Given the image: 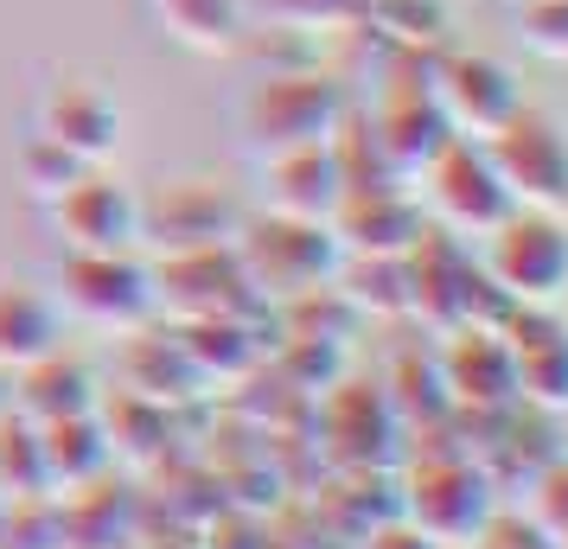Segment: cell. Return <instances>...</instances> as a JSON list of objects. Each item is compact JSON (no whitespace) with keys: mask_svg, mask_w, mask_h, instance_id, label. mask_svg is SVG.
Masks as SVG:
<instances>
[{"mask_svg":"<svg viewBox=\"0 0 568 549\" xmlns=\"http://www.w3.org/2000/svg\"><path fill=\"white\" fill-rule=\"evenodd\" d=\"M505 511V492L491 486V472L466 454H428L409 467L403 486V523H415L435 549H479L491 518Z\"/></svg>","mask_w":568,"mask_h":549,"instance_id":"6da1fadb","label":"cell"},{"mask_svg":"<svg viewBox=\"0 0 568 549\" xmlns=\"http://www.w3.org/2000/svg\"><path fill=\"white\" fill-rule=\"evenodd\" d=\"M236 256L250 268L268 301H294L307 288H326L345 268V243L333 224H301V217H268V224H243Z\"/></svg>","mask_w":568,"mask_h":549,"instance_id":"7a4b0ae2","label":"cell"},{"mask_svg":"<svg viewBox=\"0 0 568 549\" xmlns=\"http://www.w3.org/2000/svg\"><path fill=\"white\" fill-rule=\"evenodd\" d=\"M486 275L511 294L517 307H556L568 294V224L562 211H524L517 205L486 250Z\"/></svg>","mask_w":568,"mask_h":549,"instance_id":"3957f363","label":"cell"},{"mask_svg":"<svg viewBox=\"0 0 568 549\" xmlns=\"http://www.w3.org/2000/svg\"><path fill=\"white\" fill-rule=\"evenodd\" d=\"M403 435H409V421L396 416L384 384L338 377L320 403V441L345 472H396L403 467Z\"/></svg>","mask_w":568,"mask_h":549,"instance_id":"277c9868","label":"cell"},{"mask_svg":"<svg viewBox=\"0 0 568 549\" xmlns=\"http://www.w3.org/2000/svg\"><path fill=\"white\" fill-rule=\"evenodd\" d=\"M58 307H71L78 319L103 326V333H148V319L160 314V275L134 250H122V256H71Z\"/></svg>","mask_w":568,"mask_h":549,"instance_id":"5b68a950","label":"cell"},{"mask_svg":"<svg viewBox=\"0 0 568 549\" xmlns=\"http://www.w3.org/2000/svg\"><path fill=\"white\" fill-rule=\"evenodd\" d=\"M250 134L268 154H294V148H333L345 134V90L320 71H294V78H268L250 96Z\"/></svg>","mask_w":568,"mask_h":549,"instance_id":"8992f818","label":"cell"},{"mask_svg":"<svg viewBox=\"0 0 568 549\" xmlns=\"http://www.w3.org/2000/svg\"><path fill=\"white\" fill-rule=\"evenodd\" d=\"M422 180H428V199H435L440 224L460 231V236H491L517 211L505 173H498L491 154H486V141H454Z\"/></svg>","mask_w":568,"mask_h":549,"instance_id":"52a82bcc","label":"cell"},{"mask_svg":"<svg viewBox=\"0 0 568 549\" xmlns=\"http://www.w3.org/2000/svg\"><path fill=\"white\" fill-rule=\"evenodd\" d=\"M486 154L505 173V185H511V199L524 211H562L568 205V134L549 115L517 109V122L491 134Z\"/></svg>","mask_w":568,"mask_h":549,"instance_id":"ba28073f","label":"cell"},{"mask_svg":"<svg viewBox=\"0 0 568 549\" xmlns=\"http://www.w3.org/2000/svg\"><path fill=\"white\" fill-rule=\"evenodd\" d=\"M58 231L78 256H122V250H141L148 243V217H141V192H129L109 173H83L78 185H64L52 199Z\"/></svg>","mask_w":568,"mask_h":549,"instance_id":"9c48e42d","label":"cell"},{"mask_svg":"<svg viewBox=\"0 0 568 549\" xmlns=\"http://www.w3.org/2000/svg\"><path fill=\"white\" fill-rule=\"evenodd\" d=\"M160 275V307H173L180 319H211V314H250L256 319L268 307V294L250 282L243 256L231 250H185V256H166L154 268Z\"/></svg>","mask_w":568,"mask_h":549,"instance_id":"30bf717a","label":"cell"},{"mask_svg":"<svg viewBox=\"0 0 568 549\" xmlns=\"http://www.w3.org/2000/svg\"><path fill=\"white\" fill-rule=\"evenodd\" d=\"M440 377H447V396H454V416H511L517 409V352L491 326L447 333Z\"/></svg>","mask_w":568,"mask_h":549,"instance_id":"8fae6325","label":"cell"},{"mask_svg":"<svg viewBox=\"0 0 568 549\" xmlns=\"http://www.w3.org/2000/svg\"><path fill=\"white\" fill-rule=\"evenodd\" d=\"M141 217H148V236H154L166 256H185V250H231L236 236H243L236 205L205 180H173L166 192L141 199Z\"/></svg>","mask_w":568,"mask_h":549,"instance_id":"7c38bea8","label":"cell"},{"mask_svg":"<svg viewBox=\"0 0 568 549\" xmlns=\"http://www.w3.org/2000/svg\"><path fill=\"white\" fill-rule=\"evenodd\" d=\"M440 109H447V122L460 129V141H491L498 129H511L517 109H524V90L517 78L486 52H460L447 58V71H440Z\"/></svg>","mask_w":568,"mask_h":549,"instance_id":"4fadbf2b","label":"cell"},{"mask_svg":"<svg viewBox=\"0 0 568 549\" xmlns=\"http://www.w3.org/2000/svg\"><path fill=\"white\" fill-rule=\"evenodd\" d=\"M498 333L517 352V403L568 416V319H556L549 307H511Z\"/></svg>","mask_w":568,"mask_h":549,"instance_id":"5bb4252c","label":"cell"},{"mask_svg":"<svg viewBox=\"0 0 568 549\" xmlns=\"http://www.w3.org/2000/svg\"><path fill=\"white\" fill-rule=\"evenodd\" d=\"M39 134L58 141L64 154H78L83 166H103L122 141V103L109 96L103 83H58L45 96V115H39Z\"/></svg>","mask_w":568,"mask_h":549,"instance_id":"9a60e30c","label":"cell"},{"mask_svg":"<svg viewBox=\"0 0 568 549\" xmlns=\"http://www.w3.org/2000/svg\"><path fill=\"white\" fill-rule=\"evenodd\" d=\"M333 231L345 243V256H409L415 243L428 236V224H422V205L403 185V192H358V199H345Z\"/></svg>","mask_w":568,"mask_h":549,"instance_id":"2e32d148","label":"cell"},{"mask_svg":"<svg viewBox=\"0 0 568 549\" xmlns=\"http://www.w3.org/2000/svg\"><path fill=\"white\" fill-rule=\"evenodd\" d=\"M268 199H275V217L333 224L338 205H345L338 154L333 148H294V154H275V166H268Z\"/></svg>","mask_w":568,"mask_h":549,"instance_id":"e0dca14e","label":"cell"},{"mask_svg":"<svg viewBox=\"0 0 568 549\" xmlns=\"http://www.w3.org/2000/svg\"><path fill=\"white\" fill-rule=\"evenodd\" d=\"M109 396L97 384V370L71 358V352H52V358H39V365L20 370V390H13V409L27 421H71V416H97Z\"/></svg>","mask_w":568,"mask_h":549,"instance_id":"ac0fdd59","label":"cell"},{"mask_svg":"<svg viewBox=\"0 0 568 549\" xmlns=\"http://www.w3.org/2000/svg\"><path fill=\"white\" fill-rule=\"evenodd\" d=\"M64 549H134L141 543V498L129 486H83V492H64Z\"/></svg>","mask_w":568,"mask_h":549,"instance_id":"d6986e66","label":"cell"},{"mask_svg":"<svg viewBox=\"0 0 568 549\" xmlns=\"http://www.w3.org/2000/svg\"><path fill=\"white\" fill-rule=\"evenodd\" d=\"M64 352V307L45 288H0V370H27Z\"/></svg>","mask_w":568,"mask_h":549,"instance_id":"ffe728a7","label":"cell"},{"mask_svg":"<svg viewBox=\"0 0 568 549\" xmlns=\"http://www.w3.org/2000/svg\"><path fill=\"white\" fill-rule=\"evenodd\" d=\"M377 129V141L389 148V160L403 166V173H428L454 141H460V129L447 122V109H440V96H396V103L371 122Z\"/></svg>","mask_w":568,"mask_h":549,"instance_id":"44dd1931","label":"cell"},{"mask_svg":"<svg viewBox=\"0 0 568 549\" xmlns=\"http://www.w3.org/2000/svg\"><path fill=\"white\" fill-rule=\"evenodd\" d=\"M180 345L211 384H243L262 365V333L250 314H211V319H180Z\"/></svg>","mask_w":568,"mask_h":549,"instance_id":"7402d4cb","label":"cell"},{"mask_svg":"<svg viewBox=\"0 0 568 549\" xmlns=\"http://www.w3.org/2000/svg\"><path fill=\"white\" fill-rule=\"evenodd\" d=\"M39 441H45V467H52L58 498L97 486L115 467V441H109V428H103V409L97 416H71V421H45Z\"/></svg>","mask_w":568,"mask_h":549,"instance_id":"603a6c76","label":"cell"},{"mask_svg":"<svg viewBox=\"0 0 568 549\" xmlns=\"http://www.w3.org/2000/svg\"><path fill=\"white\" fill-rule=\"evenodd\" d=\"M345 301L371 319H403L409 314V262L403 256H345L338 268Z\"/></svg>","mask_w":568,"mask_h":549,"instance_id":"cb8c5ba5","label":"cell"},{"mask_svg":"<svg viewBox=\"0 0 568 549\" xmlns=\"http://www.w3.org/2000/svg\"><path fill=\"white\" fill-rule=\"evenodd\" d=\"M0 492L7 498H58L52 492V467H45V441L39 421L27 416H0Z\"/></svg>","mask_w":568,"mask_h":549,"instance_id":"d4e9b609","label":"cell"},{"mask_svg":"<svg viewBox=\"0 0 568 549\" xmlns=\"http://www.w3.org/2000/svg\"><path fill=\"white\" fill-rule=\"evenodd\" d=\"M154 7L192 52H224L243 39V0H154Z\"/></svg>","mask_w":568,"mask_h":549,"instance_id":"484cf974","label":"cell"},{"mask_svg":"<svg viewBox=\"0 0 568 549\" xmlns=\"http://www.w3.org/2000/svg\"><path fill=\"white\" fill-rule=\"evenodd\" d=\"M389 390V403H396V416L409 421H422V428H440V421L454 416V396H447V377H440V358L435 365H422V358H403L396 365V377L384 384Z\"/></svg>","mask_w":568,"mask_h":549,"instance_id":"4316f807","label":"cell"},{"mask_svg":"<svg viewBox=\"0 0 568 549\" xmlns=\"http://www.w3.org/2000/svg\"><path fill=\"white\" fill-rule=\"evenodd\" d=\"M0 549H64V505L58 498H7Z\"/></svg>","mask_w":568,"mask_h":549,"instance_id":"83f0119b","label":"cell"},{"mask_svg":"<svg viewBox=\"0 0 568 549\" xmlns=\"http://www.w3.org/2000/svg\"><path fill=\"white\" fill-rule=\"evenodd\" d=\"M364 27L389 32L396 45H440V32H447V7H440V0H371Z\"/></svg>","mask_w":568,"mask_h":549,"instance_id":"f1b7e54d","label":"cell"},{"mask_svg":"<svg viewBox=\"0 0 568 549\" xmlns=\"http://www.w3.org/2000/svg\"><path fill=\"white\" fill-rule=\"evenodd\" d=\"M282 370H287V390H307V396H326L345 377V345H326V339H287L282 345Z\"/></svg>","mask_w":568,"mask_h":549,"instance_id":"f546056e","label":"cell"},{"mask_svg":"<svg viewBox=\"0 0 568 549\" xmlns=\"http://www.w3.org/2000/svg\"><path fill=\"white\" fill-rule=\"evenodd\" d=\"M20 166H27V185L39 192V199H58L64 185H78L83 173H90L78 154H64V148H58V141H45V134H32V141H27Z\"/></svg>","mask_w":568,"mask_h":549,"instance_id":"4dcf8cb0","label":"cell"},{"mask_svg":"<svg viewBox=\"0 0 568 549\" xmlns=\"http://www.w3.org/2000/svg\"><path fill=\"white\" fill-rule=\"evenodd\" d=\"M256 58L268 64V78H294V71H320V45H313V27L301 20H282V27L256 39Z\"/></svg>","mask_w":568,"mask_h":549,"instance_id":"1f68e13d","label":"cell"},{"mask_svg":"<svg viewBox=\"0 0 568 549\" xmlns=\"http://www.w3.org/2000/svg\"><path fill=\"white\" fill-rule=\"evenodd\" d=\"M517 27H524V39H530V52L562 58L568 64V0H524Z\"/></svg>","mask_w":568,"mask_h":549,"instance_id":"d6a6232c","label":"cell"},{"mask_svg":"<svg viewBox=\"0 0 568 549\" xmlns=\"http://www.w3.org/2000/svg\"><path fill=\"white\" fill-rule=\"evenodd\" d=\"M530 505H537L530 518H537L549 537H568V454L562 460H549V467L530 479Z\"/></svg>","mask_w":568,"mask_h":549,"instance_id":"836d02e7","label":"cell"},{"mask_svg":"<svg viewBox=\"0 0 568 549\" xmlns=\"http://www.w3.org/2000/svg\"><path fill=\"white\" fill-rule=\"evenodd\" d=\"M282 13L313 32H333V27H364L371 0H282Z\"/></svg>","mask_w":568,"mask_h":549,"instance_id":"e575fe53","label":"cell"},{"mask_svg":"<svg viewBox=\"0 0 568 549\" xmlns=\"http://www.w3.org/2000/svg\"><path fill=\"white\" fill-rule=\"evenodd\" d=\"M479 549H556V537L542 530L537 518H517V511H498L491 530L479 537Z\"/></svg>","mask_w":568,"mask_h":549,"instance_id":"d590c367","label":"cell"},{"mask_svg":"<svg viewBox=\"0 0 568 549\" xmlns=\"http://www.w3.org/2000/svg\"><path fill=\"white\" fill-rule=\"evenodd\" d=\"M364 549H435L428 543V537H422V530H415V523H377V530H371V537H364Z\"/></svg>","mask_w":568,"mask_h":549,"instance_id":"8d00e7d4","label":"cell"},{"mask_svg":"<svg viewBox=\"0 0 568 549\" xmlns=\"http://www.w3.org/2000/svg\"><path fill=\"white\" fill-rule=\"evenodd\" d=\"M7 409H13V390H7V384H0V416H7Z\"/></svg>","mask_w":568,"mask_h":549,"instance_id":"74e56055","label":"cell"},{"mask_svg":"<svg viewBox=\"0 0 568 549\" xmlns=\"http://www.w3.org/2000/svg\"><path fill=\"white\" fill-rule=\"evenodd\" d=\"M0 518H7V492H0Z\"/></svg>","mask_w":568,"mask_h":549,"instance_id":"f35d334b","label":"cell"},{"mask_svg":"<svg viewBox=\"0 0 568 549\" xmlns=\"http://www.w3.org/2000/svg\"><path fill=\"white\" fill-rule=\"evenodd\" d=\"M556 549H568V537H556Z\"/></svg>","mask_w":568,"mask_h":549,"instance_id":"ab89813d","label":"cell"}]
</instances>
